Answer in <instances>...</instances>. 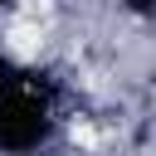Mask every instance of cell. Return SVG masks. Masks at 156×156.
Instances as JSON below:
<instances>
[{"label":"cell","instance_id":"1","mask_svg":"<svg viewBox=\"0 0 156 156\" xmlns=\"http://www.w3.org/2000/svg\"><path fill=\"white\" fill-rule=\"evenodd\" d=\"M5 49H10L15 58H34V54L44 49V24H39V20H24V15H20V20H15L10 29H5Z\"/></svg>","mask_w":156,"mask_h":156},{"label":"cell","instance_id":"2","mask_svg":"<svg viewBox=\"0 0 156 156\" xmlns=\"http://www.w3.org/2000/svg\"><path fill=\"white\" fill-rule=\"evenodd\" d=\"M49 10H54V0H20V15H24V20H39V24H44Z\"/></svg>","mask_w":156,"mask_h":156}]
</instances>
